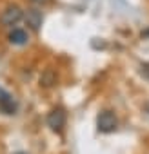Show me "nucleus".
I'll use <instances>...</instances> for the list:
<instances>
[{
    "label": "nucleus",
    "mask_w": 149,
    "mask_h": 154,
    "mask_svg": "<svg viewBox=\"0 0 149 154\" xmlns=\"http://www.w3.org/2000/svg\"><path fill=\"white\" fill-rule=\"evenodd\" d=\"M22 18H24V11L17 4H13V6H8L2 13H0V26L2 27H13Z\"/></svg>",
    "instance_id": "1"
},
{
    "label": "nucleus",
    "mask_w": 149,
    "mask_h": 154,
    "mask_svg": "<svg viewBox=\"0 0 149 154\" xmlns=\"http://www.w3.org/2000/svg\"><path fill=\"white\" fill-rule=\"evenodd\" d=\"M118 125V120L115 116V112L111 111H102L97 118V127L100 132H115Z\"/></svg>",
    "instance_id": "2"
},
{
    "label": "nucleus",
    "mask_w": 149,
    "mask_h": 154,
    "mask_svg": "<svg viewBox=\"0 0 149 154\" xmlns=\"http://www.w3.org/2000/svg\"><path fill=\"white\" fill-rule=\"evenodd\" d=\"M24 20H26V24L29 26L31 31H38L42 22H44V17H42V11H38V8H29L24 13Z\"/></svg>",
    "instance_id": "3"
},
{
    "label": "nucleus",
    "mask_w": 149,
    "mask_h": 154,
    "mask_svg": "<svg viewBox=\"0 0 149 154\" xmlns=\"http://www.w3.org/2000/svg\"><path fill=\"white\" fill-rule=\"evenodd\" d=\"M47 125L51 127V131H62L64 125H65V112L64 109H53L49 114H47Z\"/></svg>",
    "instance_id": "4"
},
{
    "label": "nucleus",
    "mask_w": 149,
    "mask_h": 154,
    "mask_svg": "<svg viewBox=\"0 0 149 154\" xmlns=\"http://www.w3.org/2000/svg\"><path fill=\"white\" fill-rule=\"evenodd\" d=\"M17 109H18V105H17L15 98L9 93H6L4 89H0V111L4 114H15Z\"/></svg>",
    "instance_id": "5"
},
{
    "label": "nucleus",
    "mask_w": 149,
    "mask_h": 154,
    "mask_svg": "<svg viewBox=\"0 0 149 154\" xmlns=\"http://www.w3.org/2000/svg\"><path fill=\"white\" fill-rule=\"evenodd\" d=\"M9 42L13 44V45H24V44H27V40H29V35L24 31V29H18V27H15L11 33H9Z\"/></svg>",
    "instance_id": "6"
},
{
    "label": "nucleus",
    "mask_w": 149,
    "mask_h": 154,
    "mask_svg": "<svg viewBox=\"0 0 149 154\" xmlns=\"http://www.w3.org/2000/svg\"><path fill=\"white\" fill-rule=\"evenodd\" d=\"M56 72H55V69H51V67H47V69H44V72L40 74V85L42 87H53L55 84H56Z\"/></svg>",
    "instance_id": "7"
},
{
    "label": "nucleus",
    "mask_w": 149,
    "mask_h": 154,
    "mask_svg": "<svg viewBox=\"0 0 149 154\" xmlns=\"http://www.w3.org/2000/svg\"><path fill=\"white\" fill-rule=\"evenodd\" d=\"M29 2H31L35 8H40V6H46V4L49 2V0H29Z\"/></svg>",
    "instance_id": "8"
},
{
    "label": "nucleus",
    "mask_w": 149,
    "mask_h": 154,
    "mask_svg": "<svg viewBox=\"0 0 149 154\" xmlns=\"http://www.w3.org/2000/svg\"><path fill=\"white\" fill-rule=\"evenodd\" d=\"M142 72H144L145 76H149V63H145V65H142Z\"/></svg>",
    "instance_id": "9"
},
{
    "label": "nucleus",
    "mask_w": 149,
    "mask_h": 154,
    "mask_svg": "<svg viewBox=\"0 0 149 154\" xmlns=\"http://www.w3.org/2000/svg\"><path fill=\"white\" fill-rule=\"evenodd\" d=\"M142 36H149V29H147V31H144V33H142Z\"/></svg>",
    "instance_id": "10"
},
{
    "label": "nucleus",
    "mask_w": 149,
    "mask_h": 154,
    "mask_svg": "<svg viewBox=\"0 0 149 154\" xmlns=\"http://www.w3.org/2000/svg\"><path fill=\"white\" fill-rule=\"evenodd\" d=\"M145 111H147V112H149V103H147V105H145Z\"/></svg>",
    "instance_id": "11"
},
{
    "label": "nucleus",
    "mask_w": 149,
    "mask_h": 154,
    "mask_svg": "<svg viewBox=\"0 0 149 154\" xmlns=\"http://www.w3.org/2000/svg\"><path fill=\"white\" fill-rule=\"evenodd\" d=\"M15 154H27V152H15Z\"/></svg>",
    "instance_id": "12"
}]
</instances>
